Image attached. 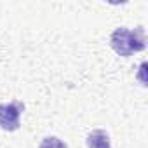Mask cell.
Listing matches in <instances>:
<instances>
[{
  "mask_svg": "<svg viewBox=\"0 0 148 148\" xmlns=\"http://www.w3.org/2000/svg\"><path fill=\"white\" fill-rule=\"evenodd\" d=\"M38 148H68L64 141H61L59 138L56 136H47L40 141V146Z\"/></svg>",
  "mask_w": 148,
  "mask_h": 148,
  "instance_id": "277c9868",
  "label": "cell"
},
{
  "mask_svg": "<svg viewBox=\"0 0 148 148\" xmlns=\"http://www.w3.org/2000/svg\"><path fill=\"white\" fill-rule=\"evenodd\" d=\"M112 49L124 58H129L132 52H139L146 47V37L143 26H138L134 30H127L124 26L117 28L110 37Z\"/></svg>",
  "mask_w": 148,
  "mask_h": 148,
  "instance_id": "6da1fadb",
  "label": "cell"
},
{
  "mask_svg": "<svg viewBox=\"0 0 148 148\" xmlns=\"http://www.w3.org/2000/svg\"><path fill=\"white\" fill-rule=\"evenodd\" d=\"M86 143H87V148H112L110 136L103 129H96V131L89 132Z\"/></svg>",
  "mask_w": 148,
  "mask_h": 148,
  "instance_id": "3957f363",
  "label": "cell"
},
{
  "mask_svg": "<svg viewBox=\"0 0 148 148\" xmlns=\"http://www.w3.org/2000/svg\"><path fill=\"white\" fill-rule=\"evenodd\" d=\"M25 105L21 101L0 103V127L4 131H18L21 125V113Z\"/></svg>",
  "mask_w": 148,
  "mask_h": 148,
  "instance_id": "7a4b0ae2",
  "label": "cell"
}]
</instances>
